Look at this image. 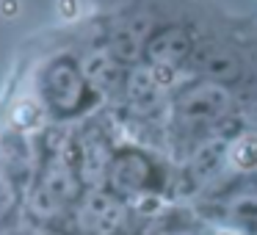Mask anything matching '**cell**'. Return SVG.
<instances>
[{"label":"cell","instance_id":"obj_4","mask_svg":"<svg viewBox=\"0 0 257 235\" xmlns=\"http://www.w3.org/2000/svg\"><path fill=\"white\" fill-rule=\"evenodd\" d=\"M111 180L119 191H139L147 180V163L139 155H124L113 163Z\"/></svg>","mask_w":257,"mask_h":235},{"label":"cell","instance_id":"obj_5","mask_svg":"<svg viewBox=\"0 0 257 235\" xmlns=\"http://www.w3.org/2000/svg\"><path fill=\"white\" fill-rule=\"evenodd\" d=\"M188 53V39L183 31H166L150 45V56L158 64H177Z\"/></svg>","mask_w":257,"mask_h":235},{"label":"cell","instance_id":"obj_10","mask_svg":"<svg viewBox=\"0 0 257 235\" xmlns=\"http://www.w3.org/2000/svg\"><path fill=\"white\" fill-rule=\"evenodd\" d=\"M12 207V188L6 185V180H0V216Z\"/></svg>","mask_w":257,"mask_h":235},{"label":"cell","instance_id":"obj_9","mask_svg":"<svg viewBox=\"0 0 257 235\" xmlns=\"http://www.w3.org/2000/svg\"><path fill=\"white\" fill-rule=\"evenodd\" d=\"M102 172H105V155H102V147H89L86 155H83V174H86V180L97 183V180L102 177Z\"/></svg>","mask_w":257,"mask_h":235},{"label":"cell","instance_id":"obj_3","mask_svg":"<svg viewBox=\"0 0 257 235\" xmlns=\"http://www.w3.org/2000/svg\"><path fill=\"white\" fill-rule=\"evenodd\" d=\"M47 97L61 111L78 108L80 97H83V80H80L78 69L72 64L58 61L50 67V72H47Z\"/></svg>","mask_w":257,"mask_h":235},{"label":"cell","instance_id":"obj_1","mask_svg":"<svg viewBox=\"0 0 257 235\" xmlns=\"http://www.w3.org/2000/svg\"><path fill=\"white\" fill-rule=\"evenodd\" d=\"M227 102H229V97L224 89H218V86H213V83H202L183 97L180 113H183V119H188L191 125H210L227 111Z\"/></svg>","mask_w":257,"mask_h":235},{"label":"cell","instance_id":"obj_8","mask_svg":"<svg viewBox=\"0 0 257 235\" xmlns=\"http://www.w3.org/2000/svg\"><path fill=\"white\" fill-rule=\"evenodd\" d=\"M86 78L94 86H111L116 80V67L105 53H94L91 58H86Z\"/></svg>","mask_w":257,"mask_h":235},{"label":"cell","instance_id":"obj_11","mask_svg":"<svg viewBox=\"0 0 257 235\" xmlns=\"http://www.w3.org/2000/svg\"><path fill=\"white\" fill-rule=\"evenodd\" d=\"M180 235H194V232H180Z\"/></svg>","mask_w":257,"mask_h":235},{"label":"cell","instance_id":"obj_2","mask_svg":"<svg viewBox=\"0 0 257 235\" xmlns=\"http://www.w3.org/2000/svg\"><path fill=\"white\" fill-rule=\"evenodd\" d=\"M122 216H124L122 205H119L111 194H102V191L91 194L89 199L83 202V210H80V221H83V227L89 229L91 235L116 232L119 224H122Z\"/></svg>","mask_w":257,"mask_h":235},{"label":"cell","instance_id":"obj_7","mask_svg":"<svg viewBox=\"0 0 257 235\" xmlns=\"http://www.w3.org/2000/svg\"><path fill=\"white\" fill-rule=\"evenodd\" d=\"M229 216L246 235H257V194H240L229 205Z\"/></svg>","mask_w":257,"mask_h":235},{"label":"cell","instance_id":"obj_6","mask_svg":"<svg viewBox=\"0 0 257 235\" xmlns=\"http://www.w3.org/2000/svg\"><path fill=\"white\" fill-rule=\"evenodd\" d=\"M69 194H72V180H69V174L67 172H53L50 177L45 180V188H42V194H39V202H45L39 210H56Z\"/></svg>","mask_w":257,"mask_h":235}]
</instances>
